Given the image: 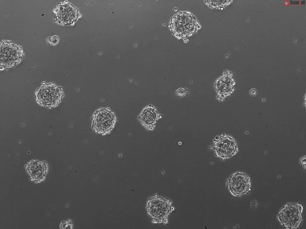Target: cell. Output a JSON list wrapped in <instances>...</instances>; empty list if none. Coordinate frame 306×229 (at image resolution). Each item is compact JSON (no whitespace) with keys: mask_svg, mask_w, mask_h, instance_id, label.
<instances>
[{"mask_svg":"<svg viewBox=\"0 0 306 229\" xmlns=\"http://www.w3.org/2000/svg\"><path fill=\"white\" fill-rule=\"evenodd\" d=\"M146 208L149 215L155 222H166L171 210L169 202L158 197L150 198Z\"/></svg>","mask_w":306,"mask_h":229,"instance_id":"obj_4","label":"cell"},{"mask_svg":"<svg viewBox=\"0 0 306 229\" xmlns=\"http://www.w3.org/2000/svg\"><path fill=\"white\" fill-rule=\"evenodd\" d=\"M139 117L140 120L143 124L149 126L155 123L158 119L159 115L155 108L148 106L143 109Z\"/></svg>","mask_w":306,"mask_h":229,"instance_id":"obj_9","label":"cell"},{"mask_svg":"<svg viewBox=\"0 0 306 229\" xmlns=\"http://www.w3.org/2000/svg\"><path fill=\"white\" fill-rule=\"evenodd\" d=\"M215 144V152L218 156L222 158H230L235 155L237 151L236 142L230 136L220 137Z\"/></svg>","mask_w":306,"mask_h":229,"instance_id":"obj_7","label":"cell"},{"mask_svg":"<svg viewBox=\"0 0 306 229\" xmlns=\"http://www.w3.org/2000/svg\"><path fill=\"white\" fill-rule=\"evenodd\" d=\"M227 185L232 195L240 196L250 190V179L245 173L237 172L233 173L227 180Z\"/></svg>","mask_w":306,"mask_h":229,"instance_id":"obj_6","label":"cell"},{"mask_svg":"<svg viewBox=\"0 0 306 229\" xmlns=\"http://www.w3.org/2000/svg\"><path fill=\"white\" fill-rule=\"evenodd\" d=\"M195 20L192 16L186 13H180L172 19L170 27L176 36L182 37L193 33L195 28Z\"/></svg>","mask_w":306,"mask_h":229,"instance_id":"obj_3","label":"cell"},{"mask_svg":"<svg viewBox=\"0 0 306 229\" xmlns=\"http://www.w3.org/2000/svg\"><path fill=\"white\" fill-rule=\"evenodd\" d=\"M64 96L62 88L52 83L42 85L36 90L35 94L37 102L42 106L49 108L57 107L61 102Z\"/></svg>","mask_w":306,"mask_h":229,"instance_id":"obj_1","label":"cell"},{"mask_svg":"<svg viewBox=\"0 0 306 229\" xmlns=\"http://www.w3.org/2000/svg\"><path fill=\"white\" fill-rule=\"evenodd\" d=\"M27 169L29 173L32 175H41L45 173L47 170L45 164L37 160H33L28 163Z\"/></svg>","mask_w":306,"mask_h":229,"instance_id":"obj_10","label":"cell"},{"mask_svg":"<svg viewBox=\"0 0 306 229\" xmlns=\"http://www.w3.org/2000/svg\"><path fill=\"white\" fill-rule=\"evenodd\" d=\"M176 94L178 96H183L185 94V92L184 90L181 88L179 89L176 91Z\"/></svg>","mask_w":306,"mask_h":229,"instance_id":"obj_11","label":"cell"},{"mask_svg":"<svg viewBox=\"0 0 306 229\" xmlns=\"http://www.w3.org/2000/svg\"><path fill=\"white\" fill-rule=\"evenodd\" d=\"M303 210V206L300 204H287L280 210L278 215V219L286 228H296L302 223Z\"/></svg>","mask_w":306,"mask_h":229,"instance_id":"obj_2","label":"cell"},{"mask_svg":"<svg viewBox=\"0 0 306 229\" xmlns=\"http://www.w3.org/2000/svg\"><path fill=\"white\" fill-rule=\"evenodd\" d=\"M116 119L114 114L105 108H101L94 113L93 126L97 133L105 134L109 133L114 127Z\"/></svg>","mask_w":306,"mask_h":229,"instance_id":"obj_5","label":"cell"},{"mask_svg":"<svg viewBox=\"0 0 306 229\" xmlns=\"http://www.w3.org/2000/svg\"><path fill=\"white\" fill-rule=\"evenodd\" d=\"M59 14L61 21L65 24L74 23L77 19L79 15L77 9L68 3L60 7Z\"/></svg>","mask_w":306,"mask_h":229,"instance_id":"obj_8","label":"cell"},{"mask_svg":"<svg viewBox=\"0 0 306 229\" xmlns=\"http://www.w3.org/2000/svg\"><path fill=\"white\" fill-rule=\"evenodd\" d=\"M257 93V90L256 89L254 88H253L251 89L250 92V94L251 96H255L256 95Z\"/></svg>","mask_w":306,"mask_h":229,"instance_id":"obj_12","label":"cell"}]
</instances>
